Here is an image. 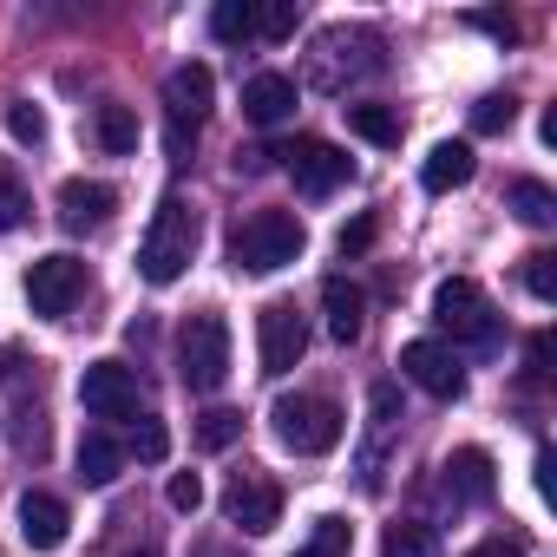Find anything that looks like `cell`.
<instances>
[{"label":"cell","instance_id":"obj_1","mask_svg":"<svg viewBox=\"0 0 557 557\" xmlns=\"http://www.w3.org/2000/svg\"><path fill=\"white\" fill-rule=\"evenodd\" d=\"M190 256H197V210L177 190H164L151 223H145V243H138V275L151 289H171L177 275L190 269Z\"/></svg>","mask_w":557,"mask_h":557},{"label":"cell","instance_id":"obj_2","mask_svg":"<svg viewBox=\"0 0 557 557\" xmlns=\"http://www.w3.org/2000/svg\"><path fill=\"white\" fill-rule=\"evenodd\" d=\"M302 243H309L302 216H289V210H249L230 230V262L249 269V275H275V269H289L302 256Z\"/></svg>","mask_w":557,"mask_h":557},{"label":"cell","instance_id":"obj_3","mask_svg":"<svg viewBox=\"0 0 557 557\" xmlns=\"http://www.w3.org/2000/svg\"><path fill=\"white\" fill-rule=\"evenodd\" d=\"M269 426L296 459H322V453L342 446V407L322 400V394H283L269 407Z\"/></svg>","mask_w":557,"mask_h":557},{"label":"cell","instance_id":"obj_4","mask_svg":"<svg viewBox=\"0 0 557 557\" xmlns=\"http://www.w3.org/2000/svg\"><path fill=\"white\" fill-rule=\"evenodd\" d=\"M177 381L190 394H216L230 381V322L223 315L203 309V315H190L177 329Z\"/></svg>","mask_w":557,"mask_h":557},{"label":"cell","instance_id":"obj_5","mask_svg":"<svg viewBox=\"0 0 557 557\" xmlns=\"http://www.w3.org/2000/svg\"><path fill=\"white\" fill-rule=\"evenodd\" d=\"M374 73H381V40L361 27H329L309 53V79L335 99L348 92V79H374Z\"/></svg>","mask_w":557,"mask_h":557},{"label":"cell","instance_id":"obj_6","mask_svg":"<svg viewBox=\"0 0 557 557\" xmlns=\"http://www.w3.org/2000/svg\"><path fill=\"white\" fill-rule=\"evenodd\" d=\"M433 322H440V335H453L466 348H498V309L485 302L472 275H453V283L433 289Z\"/></svg>","mask_w":557,"mask_h":557},{"label":"cell","instance_id":"obj_7","mask_svg":"<svg viewBox=\"0 0 557 557\" xmlns=\"http://www.w3.org/2000/svg\"><path fill=\"white\" fill-rule=\"evenodd\" d=\"M302 355H309V329H302L296 302H262L256 309V361H262V374L283 381L289 368H302Z\"/></svg>","mask_w":557,"mask_h":557},{"label":"cell","instance_id":"obj_8","mask_svg":"<svg viewBox=\"0 0 557 557\" xmlns=\"http://www.w3.org/2000/svg\"><path fill=\"white\" fill-rule=\"evenodd\" d=\"M275 158H283V171L296 177V190H302V197H335V190L355 177V158H348V151H335L329 138H296V145L275 151Z\"/></svg>","mask_w":557,"mask_h":557},{"label":"cell","instance_id":"obj_9","mask_svg":"<svg viewBox=\"0 0 557 557\" xmlns=\"http://www.w3.org/2000/svg\"><path fill=\"white\" fill-rule=\"evenodd\" d=\"M79 296H86V262L79 256H40L27 269V302H34V315L60 322V315H73Z\"/></svg>","mask_w":557,"mask_h":557},{"label":"cell","instance_id":"obj_10","mask_svg":"<svg viewBox=\"0 0 557 557\" xmlns=\"http://www.w3.org/2000/svg\"><path fill=\"white\" fill-rule=\"evenodd\" d=\"M223 518L243 524L249 537H269L275 524H283V485H275L269 472H236L230 492H223Z\"/></svg>","mask_w":557,"mask_h":557},{"label":"cell","instance_id":"obj_11","mask_svg":"<svg viewBox=\"0 0 557 557\" xmlns=\"http://www.w3.org/2000/svg\"><path fill=\"white\" fill-rule=\"evenodd\" d=\"M400 374H407L420 394H433V400H459V394H466V368H459V355L440 348V342H407V348H400Z\"/></svg>","mask_w":557,"mask_h":557},{"label":"cell","instance_id":"obj_12","mask_svg":"<svg viewBox=\"0 0 557 557\" xmlns=\"http://www.w3.org/2000/svg\"><path fill=\"white\" fill-rule=\"evenodd\" d=\"M79 400H86V413H99V420H132V413H138V374H132L125 361H92V368L79 374Z\"/></svg>","mask_w":557,"mask_h":557},{"label":"cell","instance_id":"obj_13","mask_svg":"<svg viewBox=\"0 0 557 557\" xmlns=\"http://www.w3.org/2000/svg\"><path fill=\"white\" fill-rule=\"evenodd\" d=\"M112 210H119V190H112V184H99V177H66V184H60V223H66L73 236L106 230Z\"/></svg>","mask_w":557,"mask_h":557},{"label":"cell","instance_id":"obj_14","mask_svg":"<svg viewBox=\"0 0 557 557\" xmlns=\"http://www.w3.org/2000/svg\"><path fill=\"white\" fill-rule=\"evenodd\" d=\"M210 99H216V79H210V66H197V60L164 79V112H171L177 132H184V125L197 132V125L210 119Z\"/></svg>","mask_w":557,"mask_h":557},{"label":"cell","instance_id":"obj_15","mask_svg":"<svg viewBox=\"0 0 557 557\" xmlns=\"http://www.w3.org/2000/svg\"><path fill=\"white\" fill-rule=\"evenodd\" d=\"M446 492L466 498V505H492V492H498L492 453H485V446H459V453L446 459Z\"/></svg>","mask_w":557,"mask_h":557},{"label":"cell","instance_id":"obj_16","mask_svg":"<svg viewBox=\"0 0 557 557\" xmlns=\"http://www.w3.org/2000/svg\"><path fill=\"white\" fill-rule=\"evenodd\" d=\"M66 524H73V511L53 492H21V537L34 550H60L66 544Z\"/></svg>","mask_w":557,"mask_h":557},{"label":"cell","instance_id":"obj_17","mask_svg":"<svg viewBox=\"0 0 557 557\" xmlns=\"http://www.w3.org/2000/svg\"><path fill=\"white\" fill-rule=\"evenodd\" d=\"M296 112V79L289 73H256L243 86V119L249 125H283Z\"/></svg>","mask_w":557,"mask_h":557},{"label":"cell","instance_id":"obj_18","mask_svg":"<svg viewBox=\"0 0 557 557\" xmlns=\"http://www.w3.org/2000/svg\"><path fill=\"white\" fill-rule=\"evenodd\" d=\"M322 309H329V335L348 348V342H361V329H368V296L348 283V275H329L322 283Z\"/></svg>","mask_w":557,"mask_h":557},{"label":"cell","instance_id":"obj_19","mask_svg":"<svg viewBox=\"0 0 557 557\" xmlns=\"http://www.w3.org/2000/svg\"><path fill=\"white\" fill-rule=\"evenodd\" d=\"M472 171H479V158H472V145H433V158H426V171H420V184L440 197V190H459V184H472Z\"/></svg>","mask_w":557,"mask_h":557},{"label":"cell","instance_id":"obj_20","mask_svg":"<svg viewBox=\"0 0 557 557\" xmlns=\"http://www.w3.org/2000/svg\"><path fill=\"white\" fill-rule=\"evenodd\" d=\"M92 138H99V151H112V158L138 151V112H132V106H119V99L92 106Z\"/></svg>","mask_w":557,"mask_h":557},{"label":"cell","instance_id":"obj_21","mask_svg":"<svg viewBox=\"0 0 557 557\" xmlns=\"http://www.w3.org/2000/svg\"><path fill=\"white\" fill-rule=\"evenodd\" d=\"M342 112H348V132H355V138H368V145H381V151H394V145H400V132H407V125H400V112L368 106V99H361V106H342Z\"/></svg>","mask_w":557,"mask_h":557},{"label":"cell","instance_id":"obj_22","mask_svg":"<svg viewBox=\"0 0 557 557\" xmlns=\"http://www.w3.org/2000/svg\"><path fill=\"white\" fill-rule=\"evenodd\" d=\"M119 466H125V446H119L112 433H86V440H79V479H86V485H112Z\"/></svg>","mask_w":557,"mask_h":557},{"label":"cell","instance_id":"obj_23","mask_svg":"<svg viewBox=\"0 0 557 557\" xmlns=\"http://www.w3.org/2000/svg\"><path fill=\"white\" fill-rule=\"evenodd\" d=\"M381 557H440V537H433V524L400 518V524L381 531Z\"/></svg>","mask_w":557,"mask_h":557},{"label":"cell","instance_id":"obj_24","mask_svg":"<svg viewBox=\"0 0 557 557\" xmlns=\"http://www.w3.org/2000/svg\"><path fill=\"white\" fill-rule=\"evenodd\" d=\"M511 210H518L531 230H544V223L557 216V197H550V184H537V177H518V184H511Z\"/></svg>","mask_w":557,"mask_h":557},{"label":"cell","instance_id":"obj_25","mask_svg":"<svg viewBox=\"0 0 557 557\" xmlns=\"http://www.w3.org/2000/svg\"><path fill=\"white\" fill-rule=\"evenodd\" d=\"M210 34L216 40H256V0H216Z\"/></svg>","mask_w":557,"mask_h":557},{"label":"cell","instance_id":"obj_26","mask_svg":"<svg viewBox=\"0 0 557 557\" xmlns=\"http://www.w3.org/2000/svg\"><path fill=\"white\" fill-rule=\"evenodd\" d=\"M302 27V8L296 0H256V34L262 40H289Z\"/></svg>","mask_w":557,"mask_h":557},{"label":"cell","instance_id":"obj_27","mask_svg":"<svg viewBox=\"0 0 557 557\" xmlns=\"http://www.w3.org/2000/svg\"><path fill=\"white\" fill-rule=\"evenodd\" d=\"M348 550H355V531L342 518H315V531H309V544L296 557H348Z\"/></svg>","mask_w":557,"mask_h":557},{"label":"cell","instance_id":"obj_28","mask_svg":"<svg viewBox=\"0 0 557 557\" xmlns=\"http://www.w3.org/2000/svg\"><path fill=\"white\" fill-rule=\"evenodd\" d=\"M236 433H243V413H230V407H210V413L197 420V446H203V453L236 446Z\"/></svg>","mask_w":557,"mask_h":557},{"label":"cell","instance_id":"obj_29","mask_svg":"<svg viewBox=\"0 0 557 557\" xmlns=\"http://www.w3.org/2000/svg\"><path fill=\"white\" fill-rule=\"evenodd\" d=\"M511 119H518V99L511 92H492V99L472 106V132H511Z\"/></svg>","mask_w":557,"mask_h":557},{"label":"cell","instance_id":"obj_30","mask_svg":"<svg viewBox=\"0 0 557 557\" xmlns=\"http://www.w3.org/2000/svg\"><path fill=\"white\" fill-rule=\"evenodd\" d=\"M524 289H531L537 302H550V296H557V256H550V249L524 256Z\"/></svg>","mask_w":557,"mask_h":557},{"label":"cell","instance_id":"obj_31","mask_svg":"<svg viewBox=\"0 0 557 557\" xmlns=\"http://www.w3.org/2000/svg\"><path fill=\"white\" fill-rule=\"evenodd\" d=\"M34 216V203H27V190L8 177V171H0V236H8V230H21Z\"/></svg>","mask_w":557,"mask_h":557},{"label":"cell","instance_id":"obj_32","mask_svg":"<svg viewBox=\"0 0 557 557\" xmlns=\"http://www.w3.org/2000/svg\"><path fill=\"white\" fill-rule=\"evenodd\" d=\"M132 453H138L145 466H158V459L171 453V433H164V420H138V440H132Z\"/></svg>","mask_w":557,"mask_h":557},{"label":"cell","instance_id":"obj_33","mask_svg":"<svg viewBox=\"0 0 557 557\" xmlns=\"http://www.w3.org/2000/svg\"><path fill=\"white\" fill-rule=\"evenodd\" d=\"M164 498H171V511H197V505H203V479H197V472H171Z\"/></svg>","mask_w":557,"mask_h":557},{"label":"cell","instance_id":"obj_34","mask_svg":"<svg viewBox=\"0 0 557 557\" xmlns=\"http://www.w3.org/2000/svg\"><path fill=\"white\" fill-rule=\"evenodd\" d=\"M8 132H14L21 145H40V138H47V119H40L34 106H8Z\"/></svg>","mask_w":557,"mask_h":557},{"label":"cell","instance_id":"obj_35","mask_svg":"<svg viewBox=\"0 0 557 557\" xmlns=\"http://www.w3.org/2000/svg\"><path fill=\"white\" fill-rule=\"evenodd\" d=\"M466 557H531V544H524L518 531H498V537H485V544H472Z\"/></svg>","mask_w":557,"mask_h":557},{"label":"cell","instance_id":"obj_36","mask_svg":"<svg viewBox=\"0 0 557 557\" xmlns=\"http://www.w3.org/2000/svg\"><path fill=\"white\" fill-rule=\"evenodd\" d=\"M368 243H374V216H355V223L335 236V249H342V256H361Z\"/></svg>","mask_w":557,"mask_h":557},{"label":"cell","instance_id":"obj_37","mask_svg":"<svg viewBox=\"0 0 557 557\" xmlns=\"http://www.w3.org/2000/svg\"><path fill=\"white\" fill-rule=\"evenodd\" d=\"M368 407H374V420H381V426H394V420H400V394H394L387 381H381V387H368Z\"/></svg>","mask_w":557,"mask_h":557},{"label":"cell","instance_id":"obj_38","mask_svg":"<svg viewBox=\"0 0 557 557\" xmlns=\"http://www.w3.org/2000/svg\"><path fill=\"white\" fill-rule=\"evenodd\" d=\"M479 34H492V40H518V21H505V14H466Z\"/></svg>","mask_w":557,"mask_h":557},{"label":"cell","instance_id":"obj_39","mask_svg":"<svg viewBox=\"0 0 557 557\" xmlns=\"http://www.w3.org/2000/svg\"><path fill=\"white\" fill-rule=\"evenodd\" d=\"M550 472H557V453L544 446V453H537V498H557V479H550Z\"/></svg>","mask_w":557,"mask_h":557},{"label":"cell","instance_id":"obj_40","mask_svg":"<svg viewBox=\"0 0 557 557\" xmlns=\"http://www.w3.org/2000/svg\"><path fill=\"white\" fill-rule=\"evenodd\" d=\"M197 557H223V550H197Z\"/></svg>","mask_w":557,"mask_h":557}]
</instances>
